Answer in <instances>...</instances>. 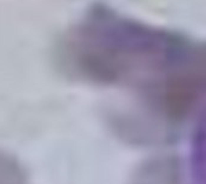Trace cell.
<instances>
[{
	"label": "cell",
	"instance_id": "1",
	"mask_svg": "<svg viewBox=\"0 0 206 184\" xmlns=\"http://www.w3.org/2000/svg\"><path fill=\"white\" fill-rule=\"evenodd\" d=\"M186 39L97 10L60 44L67 72L84 81L119 84L147 78L152 90L193 60Z\"/></svg>",
	"mask_w": 206,
	"mask_h": 184
},
{
	"label": "cell",
	"instance_id": "2",
	"mask_svg": "<svg viewBox=\"0 0 206 184\" xmlns=\"http://www.w3.org/2000/svg\"><path fill=\"white\" fill-rule=\"evenodd\" d=\"M0 184H29L22 165L11 155L0 150Z\"/></svg>",
	"mask_w": 206,
	"mask_h": 184
},
{
	"label": "cell",
	"instance_id": "3",
	"mask_svg": "<svg viewBox=\"0 0 206 184\" xmlns=\"http://www.w3.org/2000/svg\"><path fill=\"white\" fill-rule=\"evenodd\" d=\"M135 184H180L176 175L169 166H158L151 168L148 173Z\"/></svg>",
	"mask_w": 206,
	"mask_h": 184
}]
</instances>
